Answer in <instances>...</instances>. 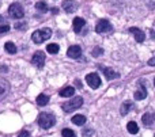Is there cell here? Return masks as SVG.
<instances>
[{
	"label": "cell",
	"instance_id": "obj_1",
	"mask_svg": "<svg viewBox=\"0 0 155 137\" xmlns=\"http://www.w3.org/2000/svg\"><path fill=\"white\" fill-rule=\"evenodd\" d=\"M56 124V118H54L53 114L51 113H41L38 116V125H40L42 129H49L53 125Z\"/></svg>",
	"mask_w": 155,
	"mask_h": 137
},
{
	"label": "cell",
	"instance_id": "obj_2",
	"mask_svg": "<svg viewBox=\"0 0 155 137\" xmlns=\"http://www.w3.org/2000/svg\"><path fill=\"white\" fill-rule=\"evenodd\" d=\"M52 35V30L51 29H41V30H35L31 34V41L34 43H42L44 41L49 40Z\"/></svg>",
	"mask_w": 155,
	"mask_h": 137
},
{
	"label": "cell",
	"instance_id": "obj_3",
	"mask_svg": "<svg viewBox=\"0 0 155 137\" xmlns=\"http://www.w3.org/2000/svg\"><path fill=\"white\" fill-rule=\"evenodd\" d=\"M82 105H83V98L82 97H75V98H72V99H70L68 102L63 103L61 109L65 111V113H71V111L79 109Z\"/></svg>",
	"mask_w": 155,
	"mask_h": 137
},
{
	"label": "cell",
	"instance_id": "obj_4",
	"mask_svg": "<svg viewBox=\"0 0 155 137\" xmlns=\"http://www.w3.org/2000/svg\"><path fill=\"white\" fill-rule=\"evenodd\" d=\"M8 15L14 19H21L23 18L25 12H23V7H22L19 3H12V4L8 7Z\"/></svg>",
	"mask_w": 155,
	"mask_h": 137
},
{
	"label": "cell",
	"instance_id": "obj_5",
	"mask_svg": "<svg viewBox=\"0 0 155 137\" xmlns=\"http://www.w3.org/2000/svg\"><path fill=\"white\" fill-rule=\"evenodd\" d=\"M95 31L99 33V34H105V33H110L113 31V26L110 24L109 21H106V19H102V21H99L98 23H97L95 26Z\"/></svg>",
	"mask_w": 155,
	"mask_h": 137
},
{
	"label": "cell",
	"instance_id": "obj_6",
	"mask_svg": "<svg viewBox=\"0 0 155 137\" xmlns=\"http://www.w3.org/2000/svg\"><path fill=\"white\" fill-rule=\"evenodd\" d=\"M86 81H87V84L91 88H98V87L101 86V78H99L98 73H95V72L88 73V75L86 76Z\"/></svg>",
	"mask_w": 155,
	"mask_h": 137
},
{
	"label": "cell",
	"instance_id": "obj_7",
	"mask_svg": "<svg viewBox=\"0 0 155 137\" xmlns=\"http://www.w3.org/2000/svg\"><path fill=\"white\" fill-rule=\"evenodd\" d=\"M10 94V83L5 79L0 78V100H3Z\"/></svg>",
	"mask_w": 155,
	"mask_h": 137
},
{
	"label": "cell",
	"instance_id": "obj_8",
	"mask_svg": "<svg viewBox=\"0 0 155 137\" xmlns=\"http://www.w3.org/2000/svg\"><path fill=\"white\" fill-rule=\"evenodd\" d=\"M31 62L34 65H37L38 68H42L44 62H45V54H44V52L38 50L34 53V56L31 57Z\"/></svg>",
	"mask_w": 155,
	"mask_h": 137
},
{
	"label": "cell",
	"instance_id": "obj_9",
	"mask_svg": "<svg viewBox=\"0 0 155 137\" xmlns=\"http://www.w3.org/2000/svg\"><path fill=\"white\" fill-rule=\"evenodd\" d=\"M67 54H68V57H71V59H79L80 54H82V49H80L79 45L70 46L67 50Z\"/></svg>",
	"mask_w": 155,
	"mask_h": 137
},
{
	"label": "cell",
	"instance_id": "obj_10",
	"mask_svg": "<svg viewBox=\"0 0 155 137\" xmlns=\"http://www.w3.org/2000/svg\"><path fill=\"white\" fill-rule=\"evenodd\" d=\"M129 31L132 33V34L135 35V40L137 41V42H144V40H146V34L144 33L142 31V30L140 29H137V27H131V29H129Z\"/></svg>",
	"mask_w": 155,
	"mask_h": 137
},
{
	"label": "cell",
	"instance_id": "obj_11",
	"mask_svg": "<svg viewBox=\"0 0 155 137\" xmlns=\"http://www.w3.org/2000/svg\"><path fill=\"white\" fill-rule=\"evenodd\" d=\"M101 69H102V72H104V75H105V78L107 79V80H113V79H117L118 76V73L116 72V71H113V68H106V67H101Z\"/></svg>",
	"mask_w": 155,
	"mask_h": 137
},
{
	"label": "cell",
	"instance_id": "obj_12",
	"mask_svg": "<svg viewBox=\"0 0 155 137\" xmlns=\"http://www.w3.org/2000/svg\"><path fill=\"white\" fill-rule=\"evenodd\" d=\"M76 7H78V3L75 0H64V2H63V8H64V11H67L68 14L74 12V11L76 10Z\"/></svg>",
	"mask_w": 155,
	"mask_h": 137
},
{
	"label": "cell",
	"instance_id": "obj_13",
	"mask_svg": "<svg viewBox=\"0 0 155 137\" xmlns=\"http://www.w3.org/2000/svg\"><path fill=\"white\" fill-rule=\"evenodd\" d=\"M74 30H75V33H80L82 31V29L84 27V24H86V22H84V19L83 18H80V16H76L75 19H74Z\"/></svg>",
	"mask_w": 155,
	"mask_h": 137
},
{
	"label": "cell",
	"instance_id": "obj_14",
	"mask_svg": "<svg viewBox=\"0 0 155 137\" xmlns=\"http://www.w3.org/2000/svg\"><path fill=\"white\" fill-rule=\"evenodd\" d=\"M134 97H135V99H137V100H142V99H144V98L147 97V90H146V87L143 86L142 83L139 84V90L135 92Z\"/></svg>",
	"mask_w": 155,
	"mask_h": 137
},
{
	"label": "cell",
	"instance_id": "obj_15",
	"mask_svg": "<svg viewBox=\"0 0 155 137\" xmlns=\"http://www.w3.org/2000/svg\"><path fill=\"white\" fill-rule=\"evenodd\" d=\"M142 121L146 126H151V125L155 122V114L154 113H146L144 116L142 117Z\"/></svg>",
	"mask_w": 155,
	"mask_h": 137
},
{
	"label": "cell",
	"instance_id": "obj_16",
	"mask_svg": "<svg viewBox=\"0 0 155 137\" xmlns=\"http://www.w3.org/2000/svg\"><path fill=\"white\" fill-rule=\"evenodd\" d=\"M60 97H63V98H70V97H72L74 94H75V88L74 87H71V86H67V87H64L63 90H60Z\"/></svg>",
	"mask_w": 155,
	"mask_h": 137
},
{
	"label": "cell",
	"instance_id": "obj_17",
	"mask_svg": "<svg viewBox=\"0 0 155 137\" xmlns=\"http://www.w3.org/2000/svg\"><path fill=\"white\" fill-rule=\"evenodd\" d=\"M72 124L78 125V126H82V125L86 124V117L82 116V114H76V116L72 117Z\"/></svg>",
	"mask_w": 155,
	"mask_h": 137
},
{
	"label": "cell",
	"instance_id": "obj_18",
	"mask_svg": "<svg viewBox=\"0 0 155 137\" xmlns=\"http://www.w3.org/2000/svg\"><path fill=\"white\" fill-rule=\"evenodd\" d=\"M127 129H128V132L131 135H136L139 132V126H137V124L135 121H129L128 125H127Z\"/></svg>",
	"mask_w": 155,
	"mask_h": 137
},
{
	"label": "cell",
	"instance_id": "obj_19",
	"mask_svg": "<svg viewBox=\"0 0 155 137\" xmlns=\"http://www.w3.org/2000/svg\"><path fill=\"white\" fill-rule=\"evenodd\" d=\"M48 102H49V97H48V95H45V94L38 95V98H37V105L45 106V105H48Z\"/></svg>",
	"mask_w": 155,
	"mask_h": 137
},
{
	"label": "cell",
	"instance_id": "obj_20",
	"mask_svg": "<svg viewBox=\"0 0 155 137\" xmlns=\"http://www.w3.org/2000/svg\"><path fill=\"white\" fill-rule=\"evenodd\" d=\"M46 50H48L51 54H56V53H59L60 48L57 43H49V45L46 46Z\"/></svg>",
	"mask_w": 155,
	"mask_h": 137
},
{
	"label": "cell",
	"instance_id": "obj_21",
	"mask_svg": "<svg viewBox=\"0 0 155 137\" xmlns=\"http://www.w3.org/2000/svg\"><path fill=\"white\" fill-rule=\"evenodd\" d=\"M4 48H5V50H7L10 54H15V53H16V50H18L14 42H7V43H5Z\"/></svg>",
	"mask_w": 155,
	"mask_h": 137
},
{
	"label": "cell",
	"instance_id": "obj_22",
	"mask_svg": "<svg viewBox=\"0 0 155 137\" xmlns=\"http://www.w3.org/2000/svg\"><path fill=\"white\" fill-rule=\"evenodd\" d=\"M131 107H132V103H131V102H124L123 105H121V110H120V113L123 114V116H127Z\"/></svg>",
	"mask_w": 155,
	"mask_h": 137
},
{
	"label": "cell",
	"instance_id": "obj_23",
	"mask_svg": "<svg viewBox=\"0 0 155 137\" xmlns=\"http://www.w3.org/2000/svg\"><path fill=\"white\" fill-rule=\"evenodd\" d=\"M35 8H37L38 11H41V12H46V11H48V5L44 2H38L37 4H35Z\"/></svg>",
	"mask_w": 155,
	"mask_h": 137
},
{
	"label": "cell",
	"instance_id": "obj_24",
	"mask_svg": "<svg viewBox=\"0 0 155 137\" xmlns=\"http://www.w3.org/2000/svg\"><path fill=\"white\" fill-rule=\"evenodd\" d=\"M61 135H63V137H75V132L68 129V128H65V129L61 130Z\"/></svg>",
	"mask_w": 155,
	"mask_h": 137
},
{
	"label": "cell",
	"instance_id": "obj_25",
	"mask_svg": "<svg viewBox=\"0 0 155 137\" xmlns=\"http://www.w3.org/2000/svg\"><path fill=\"white\" fill-rule=\"evenodd\" d=\"M102 53H104V49H102V48H94V50H93V56L94 57L101 56Z\"/></svg>",
	"mask_w": 155,
	"mask_h": 137
},
{
	"label": "cell",
	"instance_id": "obj_26",
	"mask_svg": "<svg viewBox=\"0 0 155 137\" xmlns=\"http://www.w3.org/2000/svg\"><path fill=\"white\" fill-rule=\"evenodd\" d=\"M10 31V26L8 24H3V26H0V34H5V33Z\"/></svg>",
	"mask_w": 155,
	"mask_h": 137
},
{
	"label": "cell",
	"instance_id": "obj_27",
	"mask_svg": "<svg viewBox=\"0 0 155 137\" xmlns=\"http://www.w3.org/2000/svg\"><path fill=\"white\" fill-rule=\"evenodd\" d=\"M93 129H86L84 132H83V137H91L93 136Z\"/></svg>",
	"mask_w": 155,
	"mask_h": 137
},
{
	"label": "cell",
	"instance_id": "obj_28",
	"mask_svg": "<svg viewBox=\"0 0 155 137\" xmlns=\"http://www.w3.org/2000/svg\"><path fill=\"white\" fill-rule=\"evenodd\" d=\"M18 137H30V133L27 130H21V133L18 135Z\"/></svg>",
	"mask_w": 155,
	"mask_h": 137
},
{
	"label": "cell",
	"instance_id": "obj_29",
	"mask_svg": "<svg viewBox=\"0 0 155 137\" xmlns=\"http://www.w3.org/2000/svg\"><path fill=\"white\" fill-rule=\"evenodd\" d=\"M150 67H155V57H153V59H150L148 60V62H147Z\"/></svg>",
	"mask_w": 155,
	"mask_h": 137
},
{
	"label": "cell",
	"instance_id": "obj_30",
	"mask_svg": "<svg viewBox=\"0 0 155 137\" xmlns=\"http://www.w3.org/2000/svg\"><path fill=\"white\" fill-rule=\"evenodd\" d=\"M15 27H16V29H26V24H21V23H16L15 24Z\"/></svg>",
	"mask_w": 155,
	"mask_h": 137
},
{
	"label": "cell",
	"instance_id": "obj_31",
	"mask_svg": "<svg viewBox=\"0 0 155 137\" xmlns=\"http://www.w3.org/2000/svg\"><path fill=\"white\" fill-rule=\"evenodd\" d=\"M52 14H59V8H56V7H54V8H52Z\"/></svg>",
	"mask_w": 155,
	"mask_h": 137
},
{
	"label": "cell",
	"instance_id": "obj_32",
	"mask_svg": "<svg viewBox=\"0 0 155 137\" xmlns=\"http://www.w3.org/2000/svg\"><path fill=\"white\" fill-rule=\"evenodd\" d=\"M3 21V16H0V22H2Z\"/></svg>",
	"mask_w": 155,
	"mask_h": 137
},
{
	"label": "cell",
	"instance_id": "obj_33",
	"mask_svg": "<svg viewBox=\"0 0 155 137\" xmlns=\"http://www.w3.org/2000/svg\"><path fill=\"white\" fill-rule=\"evenodd\" d=\"M154 86H155V79H154Z\"/></svg>",
	"mask_w": 155,
	"mask_h": 137
},
{
	"label": "cell",
	"instance_id": "obj_34",
	"mask_svg": "<svg viewBox=\"0 0 155 137\" xmlns=\"http://www.w3.org/2000/svg\"><path fill=\"white\" fill-rule=\"evenodd\" d=\"M154 137H155V136H154Z\"/></svg>",
	"mask_w": 155,
	"mask_h": 137
}]
</instances>
